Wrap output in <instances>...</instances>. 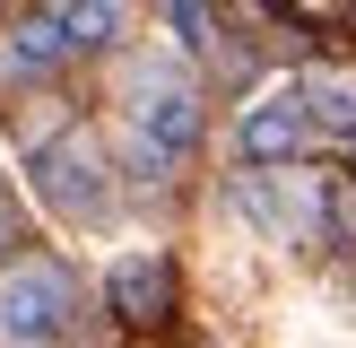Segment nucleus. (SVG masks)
<instances>
[{
    "label": "nucleus",
    "instance_id": "8",
    "mask_svg": "<svg viewBox=\"0 0 356 348\" xmlns=\"http://www.w3.org/2000/svg\"><path fill=\"white\" fill-rule=\"evenodd\" d=\"M330 244H356V174H330Z\"/></svg>",
    "mask_w": 356,
    "mask_h": 348
},
{
    "label": "nucleus",
    "instance_id": "2",
    "mask_svg": "<svg viewBox=\"0 0 356 348\" xmlns=\"http://www.w3.org/2000/svg\"><path fill=\"white\" fill-rule=\"evenodd\" d=\"M191 148H200V96L148 70V79L131 87V166L165 174L174 157H191Z\"/></svg>",
    "mask_w": 356,
    "mask_h": 348
},
{
    "label": "nucleus",
    "instance_id": "6",
    "mask_svg": "<svg viewBox=\"0 0 356 348\" xmlns=\"http://www.w3.org/2000/svg\"><path fill=\"white\" fill-rule=\"evenodd\" d=\"M70 52V35H61V9H35V17H17V35H9V70H52Z\"/></svg>",
    "mask_w": 356,
    "mask_h": 348
},
{
    "label": "nucleus",
    "instance_id": "4",
    "mask_svg": "<svg viewBox=\"0 0 356 348\" xmlns=\"http://www.w3.org/2000/svg\"><path fill=\"white\" fill-rule=\"evenodd\" d=\"M305 96H261L252 113H243V131H235V148L252 157V166H287L296 148H305Z\"/></svg>",
    "mask_w": 356,
    "mask_h": 348
},
{
    "label": "nucleus",
    "instance_id": "5",
    "mask_svg": "<svg viewBox=\"0 0 356 348\" xmlns=\"http://www.w3.org/2000/svg\"><path fill=\"white\" fill-rule=\"evenodd\" d=\"M165 305H174L165 261H122V270H113V313H122V322H156Z\"/></svg>",
    "mask_w": 356,
    "mask_h": 348
},
{
    "label": "nucleus",
    "instance_id": "9",
    "mask_svg": "<svg viewBox=\"0 0 356 348\" xmlns=\"http://www.w3.org/2000/svg\"><path fill=\"white\" fill-rule=\"evenodd\" d=\"M165 26L183 35V44H209V9H165Z\"/></svg>",
    "mask_w": 356,
    "mask_h": 348
},
{
    "label": "nucleus",
    "instance_id": "7",
    "mask_svg": "<svg viewBox=\"0 0 356 348\" xmlns=\"http://www.w3.org/2000/svg\"><path fill=\"white\" fill-rule=\"evenodd\" d=\"M61 35H70V52H96L122 35V9H61Z\"/></svg>",
    "mask_w": 356,
    "mask_h": 348
},
{
    "label": "nucleus",
    "instance_id": "1",
    "mask_svg": "<svg viewBox=\"0 0 356 348\" xmlns=\"http://www.w3.org/2000/svg\"><path fill=\"white\" fill-rule=\"evenodd\" d=\"M70 313H79V278H70L52 253L0 270V340L9 348H52L70 331Z\"/></svg>",
    "mask_w": 356,
    "mask_h": 348
},
{
    "label": "nucleus",
    "instance_id": "3",
    "mask_svg": "<svg viewBox=\"0 0 356 348\" xmlns=\"http://www.w3.org/2000/svg\"><path fill=\"white\" fill-rule=\"evenodd\" d=\"M35 191H44L61 218H96V209H104V157H96V139H87V131L52 139V148L35 157Z\"/></svg>",
    "mask_w": 356,
    "mask_h": 348
}]
</instances>
